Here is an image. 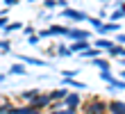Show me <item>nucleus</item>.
<instances>
[{"label": "nucleus", "instance_id": "4468645a", "mask_svg": "<svg viewBox=\"0 0 125 114\" xmlns=\"http://www.w3.org/2000/svg\"><path fill=\"white\" fill-rule=\"evenodd\" d=\"M93 64H95V66H98V68H100V71H109V64H107V62H102V59H95V62H93Z\"/></svg>", "mask_w": 125, "mask_h": 114}, {"label": "nucleus", "instance_id": "0eeeda50", "mask_svg": "<svg viewBox=\"0 0 125 114\" xmlns=\"http://www.w3.org/2000/svg\"><path fill=\"white\" fill-rule=\"evenodd\" d=\"M64 103H66V107H73V110H75L77 105H80V96L77 94H68V96L64 98Z\"/></svg>", "mask_w": 125, "mask_h": 114}, {"label": "nucleus", "instance_id": "39448f33", "mask_svg": "<svg viewBox=\"0 0 125 114\" xmlns=\"http://www.w3.org/2000/svg\"><path fill=\"white\" fill-rule=\"evenodd\" d=\"M109 112L112 114H125V103L123 101H112L109 103Z\"/></svg>", "mask_w": 125, "mask_h": 114}, {"label": "nucleus", "instance_id": "dca6fc26", "mask_svg": "<svg viewBox=\"0 0 125 114\" xmlns=\"http://www.w3.org/2000/svg\"><path fill=\"white\" fill-rule=\"evenodd\" d=\"M64 85H71V87H77V89H84L86 85H82V82H75V80H66Z\"/></svg>", "mask_w": 125, "mask_h": 114}, {"label": "nucleus", "instance_id": "423d86ee", "mask_svg": "<svg viewBox=\"0 0 125 114\" xmlns=\"http://www.w3.org/2000/svg\"><path fill=\"white\" fill-rule=\"evenodd\" d=\"M66 37L80 41V39H89V32H84V30H68V34H66Z\"/></svg>", "mask_w": 125, "mask_h": 114}, {"label": "nucleus", "instance_id": "f03ea898", "mask_svg": "<svg viewBox=\"0 0 125 114\" xmlns=\"http://www.w3.org/2000/svg\"><path fill=\"white\" fill-rule=\"evenodd\" d=\"M55 34H68V27H62V25H52L50 30H43L41 37H55Z\"/></svg>", "mask_w": 125, "mask_h": 114}, {"label": "nucleus", "instance_id": "9b49d317", "mask_svg": "<svg viewBox=\"0 0 125 114\" xmlns=\"http://www.w3.org/2000/svg\"><path fill=\"white\" fill-rule=\"evenodd\" d=\"M50 96H52V101H55V98H66V96H68V91H66V89H59V91H52Z\"/></svg>", "mask_w": 125, "mask_h": 114}, {"label": "nucleus", "instance_id": "6e6552de", "mask_svg": "<svg viewBox=\"0 0 125 114\" xmlns=\"http://www.w3.org/2000/svg\"><path fill=\"white\" fill-rule=\"evenodd\" d=\"M11 114H39V107H34V105H30V107H14Z\"/></svg>", "mask_w": 125, "mask_h": 114}, {"label": "nucleus", "instance_id": "412c9836", "mask_svg": "<svg viewBox=\"0 0 125 114\" xmlns=\"http://www.w3.org/2000/svg\"><path fill=\"white\" fill-rule=\"evenodd\" d=\"M0 48H2V50H9V43H7V41H0Z\"/></svg>", "mask_w": 125, "mask_h": 114}, {"label": "nucleus", "instance_id": "20e7f679", "mask_svg": "<svg viewBox=\"0 0 125 114\" xmlns=\"http://www.w3.org/2000/svg\"><path fill=\"white\" fill-rule=\"evenodd\" d=\"M48 103H52V96H36V98H32L30 105H34V107H46Z\"/></svg>", "mask_w": 125, "mask_h": 114}, {"label": "nucleus", "instance_id": "ddd939ff", "mask_svg": "<svg viewBox=\"0 0 125 114\" xmlns=\"http://www.w3.org/2000/svg\"><path fill=\"white\" fill-rule=\"evenodd\" d=\"M36 96H39V91H36V89H30V91H25V94H23V98H27V101H32V98H36Z\"/></svg>", "mask_w": 125, "mask_h": 114}, {"label": "nucleus", "instance_id": "9d476101", "mask_svg": "<svg viewBox=\"0 0 125 114\" xmlns=\"http://www.w3.org/2000/svg\"><path fill=\"white\" fill-rule=\"evenodd\" d=\"M102 34H107V32H114V30H118V25H116V23H105V25H100L98 27Z\"/></svg>", "mask_w": 125, "mask_h": 114}, {"label": "nucleus", "instance_id": "f8f14e48", "mask_svg": "<svg viewBox=\"0 0 125 114\" xmlns=\"http://www.w3.org/2000/svg\"><path fill=\"white\" fill-rule=\"evenodd\" d=\"M95 46H98V48H107V50H109L114 43H112V41H105V39H100V41H95Z\"/></svg>", "mask_w": 125, "mask_h": 114}, {"label": "nucleus", "instance_id": "2eb2a0df", "mask_svg": "<svg viewBox=\"0 0 125 114\" xmlns=\"http://www.w3.org/2000/svg\"><path fill=\"white\" fill-rule=\"evenodd\" d=\"M11 110H14V107H11L9 103H5V105H0V114H11Z\"/></svg>", "mask_w": 125, "mask_h": 114}, {"label": "nucleus", "instance_id": "a211bd4d", "mask_svg": "<svg viewBox=\"0 0 125 114\" xmlns=\"http://www.w3.org/2000/svg\"><path fill=\"white\" fill-rule=\"evenodd\" d=\"M11 73H25V66H21V64H14V66H11Z\"/></svg>", "mask_w": 125, "mask_h": 114}, {"label": "nucleus", "instance_id": "aec40b11", "mask_svg": "<svg viewBox=\"0 0 125 114\" xmlns=\"http://www.w3.org/2000/svg\"><path fill=\"white\" fill-rule=\"evenodd\" d=\"M18 27H21V23H16V25H7L5 32H14V30H18Z\"/></svg>", "mask_w": 125, "mask_h": 114}, {"label": "nucleus", "instance_id": "f257e3e1", "mask_svg": "<svg viewBox=\"0 0 125 114\" xmlns=\"http://www.w3.org/2000/svg\"><path fill=\"white\" fill-rule=\"evenodd\" d=\"M86 114H105L107 112V103L105 101H91L89 105L84 107Z\"/></svg>", "mask_w": 125, "mask_h": 114}, {"label": "nucleus", "instance_id": "4be33fe9", "mask_svg": "<svg viewBox=\"0 0 125 114\" xmlns=\"http://www.w3.org/2000/svg\"><path fill=\"white\" fill-rule=\"evenodd\" d=\"M0 27H7V21L5 18H0Z\"/></svg>", "mask_w": 125, "mask_h": 114}, {"label": "nucleus", "instance_id": "7ed1b4c3", "mask_svg": "<svg viewBox=\"0 0 125 114\" xmlns=\"http://www.w3.org/2000/svg\"><path fill=\"white\" fill-rule=\"evenodd\" d=\"M66 18H75V21H86L89 16H86V14H82V12H77V9H64L62 12Z\"/></svg>", "mask_w": 125, "mask_h": 114}, {"label": "nucleus", "instance_id": "1a4fd4ad", "mask_svg": "<svg viewBox=\"0 0 125 114\" xmlns=\"http://www.w3.org/2000/svg\"><path fill=\"white\" fill-rule=\"evenodd\" d=\"M84 48H89L86 39H80L77 43H73V46H71V50H73V52H84Z\"/></svg>", "mask_w": 125, "mask_h": 114}, {"label": "nucleus", "instance_id": "6ab92c4d", "mask_svg": "<svg viewBox=\"0 0 125 114\" xmlns=\"http://www.w3.org/2000/svg\"><path fill=\"white\" fill-rule=\"evenodd\" d=\"M123 14H125V9H116V12L112 14V18H114V21H118V18L123 16Z\"/></svg>", "mask_w": 125, "mask_h": 114}, {"label": "nucleus", "instance_id": "f3484780", "mask_svg": "<svg viewBox=\"0 0 125 114\" xmlns=\"http://www.w3.org/2000/svg\"><path fill=\"white\" fill-rule=\"evenodd\" d=\"M50 114H73V107H68V110H57V107H55Z\"/></svg>", "mask_w": 125, "mask_h": 114}]
</instances>
